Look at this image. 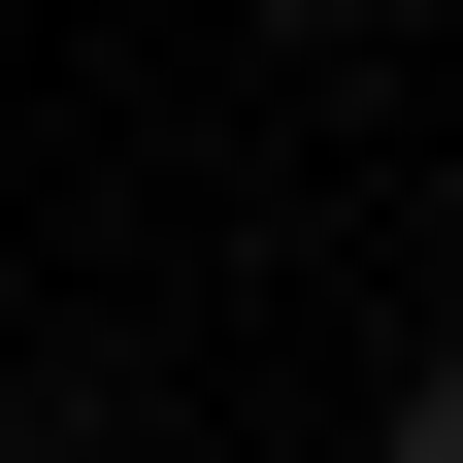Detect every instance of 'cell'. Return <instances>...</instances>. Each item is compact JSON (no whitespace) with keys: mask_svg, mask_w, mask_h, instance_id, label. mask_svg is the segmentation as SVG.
I'll list each match as a JSON object with an SVG mask.
<instances>
[{"mask_svg":"<svg viewBox=\"0 0 463 463\" xmlns=\"http://www.w3.org/2000/svg\"><path fill=\"white\" fill-rule=\"evenodd\" d=\"M364 463H463V331H430V364H397V430H364Z\"/></svg>","mask_w":463,"mask_h":463,"instance_id":"cell-1","label":"cell"},{"mask_svg":"<svg viewBox=\"0 0 463 463\" xmlns=\"http://www.w3.org/2000/svg\"><path fill=\"white\" fill-rule=\"evenodd\" d=\"M0 463H133V430H99V397H0Z\"/></svg>","mask_w":463,"mask_h":463,"instance_id":"cell-2","label":"cell"},{"mask_svg":"<svg viewBox=\"0 0 463 463\" xmlns=\"http://www.w3.org/2000/svg\"><path fill=\"white\" fill-rule=\"evenodd\" d=\"M0 364H33V232H0Z\"/></svg>","mask_w":463,"mask_h":463,"instance_id":"cell-3","label":"cell"},{"mask_svg":"<svg viewBox=\"0 0 463 463\" xmlns=\"http://www.w3.org/2000/svg\"><path fill=\"white\" fill-rule=\"evenodd\" d=\"M232 33H364V0H232Z\"/></svg>","mask_w":463,"mask_h":463,"instance_id":"cell-4","label":"cell"}]
</instances>
